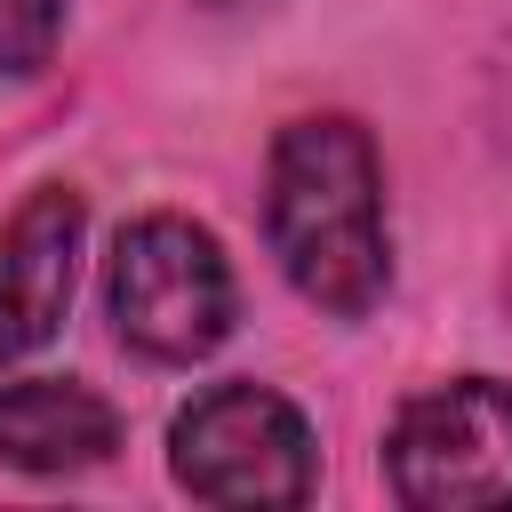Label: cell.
<instances>
[{
  "instance_id": "3",
  "label": "cell",
  "mask_w": 512,
  "mask_h": 512,
  "mask_svg": "<svg viewBox=\"0 0 512 512\" xmlns=\"http://www.w3.org/2000/svg\"><path fill=\"white\" fill-rule=\"evenodd\" d=\"M392 496L416 512H496L512 504V392L456 376L416 392L384 440Z\"/></svg>"
},
{
  "instance_id": "4",
  "label": "cell",
  "mask_w": 512,
  "mask_h": 512,
  "mask_svg": "<svg viewBox=\"0 0 512 512\" xmlns=\"http://www.w3.org/2000/svg\"><path fill=\"white\" fill-rule=\"evenodd\" d=\"M168 464L200 504H304L312 424L264 384H216L168 424Z\"/></svg>"
},
{
  "instance_id": "5",
  "label": "cell",
  "mask_w": 512,
  "mask_h": 512,
  "mask_svg": "<svg viewBox=\"0 0 512 512\" xmlns=\"http://www.w3.org/2000/svg\"><path fill=\"white\" fill-rule=\"evenodd\" d=\"M72 256H80V200L56 184L0 224V360H24L32 344L56 336L72 304Z\"/></svg>"
},
{
  "instance_id": "2",
  "label": "cell",
  "mask_w": 512,
  "mask_h": 512,
  "mask_svg": "<svg viewBox=\"0 0 512 512\" xmlns=\"http://www.w3.org/2000/svg\"><path fill=\"white\" fill-rule=\"evenodd\" d=\"M104 304H112L120 344L184 368L232 336V264H224L216 232H200L192 216H136L112 240Z\"/></svg>"
},
{
  "instance_id": "8",
  "label": "cell",
  "mask_w": 512,
  "mask_h": 512,
  "mask_svg": "<svg viewBox=\"0 0 512 512\" xmlns=\"http://www.w3.org/2000/svg\"><path fill=\"white\" fill-rule=\"evenodd\" d=\"M208 8H240V0H208Z\"/></svg>"
},
{
  "instance_id": "6",
  "label": "cell",
  "mask_w": 512,
  "mask_h": 512,
  "mask_svg": "<svg viewBox=\"0 0 512 512\" xmlns=\"http://www.w3.org/2000/svg\"><path fill=\"white\" fill-rule=\"evenodd\" d=\"M112 448H120V416L88 384H72V376L0 384V464L8 472H88Z\"/></svg>"
},
{
  "instance_id": "7",
  "label": "cell",
  "mask_w": 512,
  "mask_h": 512,
  "mask_svg": "<svg viewBox=\"0 0 512 512\" xmlns=\"http://www.w3.org/2000/svg\"><path fill=\"white\" fill-rule=\"evenodd\" d=\"M64 32V0H0V72H40Z\"/></svg>"
},
{
  "instance_id": "1",
  "label": "cell",
  "mask_w": 512,
  "mask_h": 512,
  "mask_svg": "<svg viewBox=\"0 0 512 512\" xmlns=\"http://www.w3.org/2000/svg\"><path fill=\"white\" fill-rule=\"evenodd\" d=\"M264 232L296 296H312L336 320H360L392 280V232H384V160L360 120L320 112L288 120L264 176Z\"/></svg>"
}]
</instances>
